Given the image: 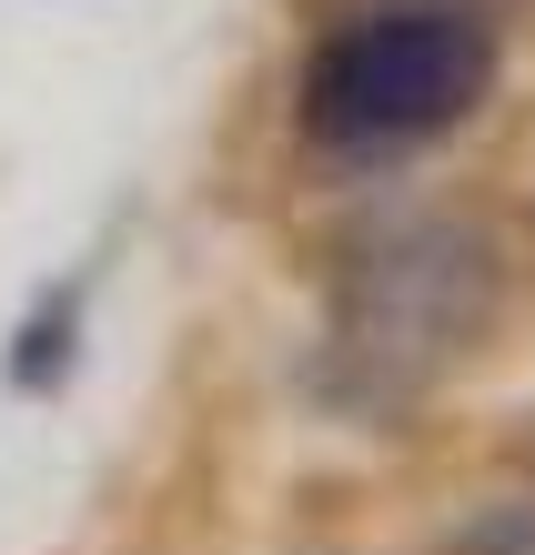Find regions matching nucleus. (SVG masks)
I'll return each mask as SVG.
<instances>
[{
	"mask_svg": "<svg viewBox=\"0 0 535 555\" xmlns=\"http://www.w3.org/2000/svg\"><path fill=\"white\" fill-rule=\"evenodd\" d=\"M506 263H495V233L464 212H424L394 222L384 243H364L344 283H333L323 313V395L344 414H405L445 384L464 353L485 344Z\"/></svg>",
	"mask_w": 535,
	"mask_h": 555,
	"instance_id": "obj_1",
	"label": "nucleus"
},
{
	"mask_svg": "<svg viewBox=\"0 0 535 555\" xmlns=\"http://www.w3.org/2000/svg\"><path fill=\"white\" fill-rule=\"evenodd\" d=\"M495 61L506 51H495V21L475 0H374L304 51L293 121L333 162H384L475 121L495 91Z\"/></svg>",
	"mask_w": 535,
	"mask_h": 555,
	"instance_id": "obj_2",
	"label": "nucleus"
}]
</instances>
